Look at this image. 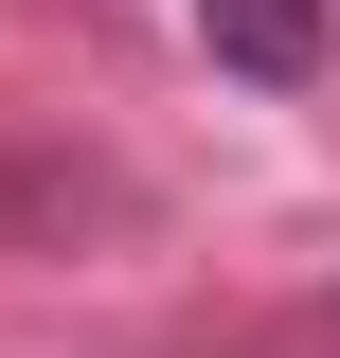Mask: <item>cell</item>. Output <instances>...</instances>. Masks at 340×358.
Returning <instances> with one entry per match:
<instances>
[{
    "instance_id": "cell-1",
    "label": "cell",
    "mask_w": 340,
    "mask_h": 358,
    "mask_svg": "<svg viewBox=\"0 0 340 358\" xmlns=\"http://www.w3.org/2000/svg\"><path fill=\"white\" fill-rule=\"evenodd\" d=\"M179 18H197V54L215 72H251V90H323V0H179Z\"/></svg>"
}]
</instances>
